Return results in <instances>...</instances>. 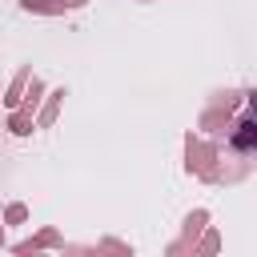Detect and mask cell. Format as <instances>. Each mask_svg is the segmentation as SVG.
<instances>
[{"label": "cell", "instance_id": "1", "mask_svg": "<svg viewBox=\"0 0 257 257\" xmlns=\"http://www.w3.org/2000/svg\"><path fill=\"white\" fill-rule=\"evenodd\" d=\"M193 169L205 173V177H217V169H213V149L189 137V173H193Z\"/></svg>", "mask_w": 257, "mask_h": 257}, {"label": "cell", "instance_id": "2", "mask_svg": "<svg viewBox=\"0 0 257 257\" xmlns=\"http://www.w3.org/2000/svg\"><path fill=\"white\" fill-rule=\"evenodd\" d=\"M229 145L237 149V153H253V145H257V128H253V120L245 116L237 128H233V137H229Z\"/></svg>", "mask_w": 257, "mask_h": 257}, {"label": "cell", "instance_id": "3", "mask_svg": "<svg viewBox=\"0 0 257 257\" xmlns=\"http://www.w3.org/2000/svg\"><path fill=\"white\" fill-rule=\"evenodd\" d=\"M88 0H20V8L28 12H64V8H80Z\"/></svg>", "mask_w": 257, "mask_h": 257}, {"label": "cell", "instance_id": "4", "mask_svg": "<svg viewBox=\"0 0 257 257\" xmlns=\"http://www.w3.org/2000/svg\"><path fill=\"white\" fill-rule=\"evenodd\" d=\"M8 133H16V137H24V133H32V108H24V104H16V108H12V116H8Z\"/></svg>", "mask_w": 257, "mask_h": 257}, {"label": "cell", "instance_id": "5", "mask_svg": "<svg viewBox=\"0 0 257 257\" xmlns=\"http://www.w3.org/2000/svg\"><path fill=\"white\" fill-rule=\"evenodd\" d=\"M60 100H64V88H56V92H52V96H48V104H44V108H40V120H36V124H40V128H48V124H52V120H56V112H60Z\"/></svg>", "mask_w": 257, "mask_h": 257}, {"label": "cell", "instance_id": "6", "mask_svg": "<svg viewBox=\"0 0 257 257\" xmlns=\"http://www.w3.org/2000/svg\"><path fill=\"white\" fill-rule=\"evenodd\" d=\"M24 84H28V68H24V72H16V80H12L8 96H4V104H8V108H16V104L24 100Z\"/></svg>", "mask_w": 257, "mask_h": 257}, {"label": "cell", "instance_id": "7", "mask_svg": "<svg viewBox=\"0 0 257 257\" xmlns=\"http://www.w3.org/2000/svg\"><path fill=\"white\" fill-rule=\"evenodd\" d=\"M40 92H44V84H40V80L32 76V88L24 92V100H20V104H24V108H36V100H40Z\"/></svg>", "mask_w": 257, "mask_h": 257}, {"label": "cell", "instance_id": "8", "mask_svg": "<svg viewBox=\"0 0 257 257\" xmlns=\"http://www.w3.org/2000/svg\"><path fill=\"white\" fill-rule=\"evenodd\" d=\"M24 217H28V209H24V205H8V225H20Z\"/></svg>", "mask_w": 257, "mask_h": 257}]
</instances>
